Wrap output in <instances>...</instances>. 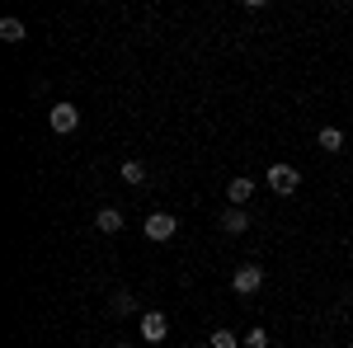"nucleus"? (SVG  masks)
Listing matches in <instances>:
<instances>
[{
    "mask_svg": "<svg viewBox=\"0 0 353 348\" xmlns=\"http://www.w3.org/2000/svg\"><path fill=\"white\" fill-rule=\"evenodd\" d=\"M118 348H128V344H118Z\"/></svg>",
    "mask_w": 353,
    "mask_h": 348,
    "instance_id": "2eb2a0df",
    "label": "nucleus"
},
{
    "mask_svg": "<svg viewBox=\"0 0 353 348\" xmlns=\"http://www.w3.org/2000/svg\"><path fill=\"white\" fill-rule=\"evenodd\" d=\"M165 334H170V320H165L161 311H146L141 316V339L146 344H165Z\"/></svg>",
    "mask_w": 353,
    "mask_h": 348,
    "instance_id": "39448f33",
    "label": "nucleus"
},
{
    "mask_svg": "<svg viewBox=\"0 0 353 348\" xmlns=\"http://www.w3.org/2000/svg\"><path fill=\"white\" fill-rule=\"evenodd\" d=\"M48 123H52V132H76L81 127V108L76 104H52V113H48Z\"/></svg>",
    "mask_w": 353,
    "mask_h": 348,
    "instance_id": "f03ea898",
    "label": "nucleus"
},
{
    "mask_svg": "<svg viewBox=\"0 0 353 348\" xmlns=\"http://www.w3.org/2000/svg\"><path fill=\"white\" fill-rule=\"evenodd\" d=\"M349 348H353V344H349Z\"/></svg>",
    "mask_w": 353,
    "mask_h": 348,
    "instance_id": "dca6fc26",
    "label": "nucleus"
},
{
    "mask_svg": "<svg viewBox=\"0 0 353 348\" xmlns=\"http://www.w3.org/2000/svg\"><path fill=\"white\" fill-rule=\"evenodd\" d=\"M226 198H231V207H245L254 198V179H231L226 184Z\"/></svg>",
    "mask_w": 353,
    "mask_h": 348,
    "instance_id": "423d86ee",
    "label": "nucleus"
},
{
    "mask_svg": "<svg viewBox=\"0 0 353 348\" xmlns=\"http://www.w3.org/2000/svg\"><path fill=\"white\" fill-rule=\"evenodd\" d=\"M212 348H241V339H236L231 329H217V334H212Z\"/></svg>",
    "mask_w": 353,
    "mask_h": 348,
    "instance_id": "4468645a",
    "label": "nucleus"
},
{
    "mask_svg": "<svg viewBox=\"0 0 353 348\" xmlns=\"http://www.w3.org/2000/svg\"><path fill=\"white\" fill-rule=\"evenodd\" d=\"M94 226H99L104 236H113V231H123V212H118V207H104V212L94 216Z\"/></svg>",
    "mask_w": 353,
    "mask_h": 348,
    "instance_id": "6e6552de",
    "label": "nucleus"
},
{
    "mask_svg": "<svg viewBox=\"0 0 353 348\" xmlns=\"http://www.w3.org/2000/svg\"><path fill=\"white\" fill-rule=\"evenodd\" d=\"M321 146H325V151H339V146H344V132H339V127H325V132H321Z\"/></svg>",
    "mask_w": 353,
    "mask_h": 348,
    "instance_id": "9b49d317",
    "label": "nucleus"
},
{
    "mask_svg": "<svg viewBox=\"0 0 353 348\" xmlns=\"http://www.w3.org/2000/svg\"><path fill=\"white\" fill-rule=\"evenodd\" d=\"M0 38L5 43H24V24L19 19H0Z\"/></svg>",
    "mask_w": 353,
    "mask_h": 348,
    "instance_id": "1a4fd4ad",
    "label": "nucleus"
},
{
    "mask_svg": "<svg viewBox=\"0 0 353 348\" xmlns=\"http://www.w3.org/2000/svg\"><path fill=\"white\" fill-rule=\"evenodd\" d=\"M141 231H146L151 240H170V236L179 231V221H174V216H170V212H151V216H146V221H141Z\"/></svg>",
    "mask_w": 353,
    "mask_h": 348,
    "instance_id": "7ed1b4c3",
    "label": "nucleus"
},
{
    "mask_svg": "<svg viewBox=\"0 0 353 348\" xmlns=\"http://www.w3.org/2000/svg\"><path fill=\"white\" fill-rule=\"evenodd\" d=\"M123 179H128V184H141V179H146V165H141V161H128V165H123Z\"/></svg>",
    "mask_w": 353,
    "mask_h": 348,
    "instance_id": "9d476101",
    "label": "nucleus"
},
{
    "mask_svg": "<svg viewBox=\"0 0 353 348\" xmlns=\"http://www.w3.org/2000/svg\"><path fill=\"white\" fill-rule=\"evenodd\" d=\"M113 311H118V316H132V311H137L132 292H118V296H113Z\"/></svg>",
    "mask_w": 353,
    "mask_h": 348,
    "instance_id": "f8f14e48",
    "label": "nucleus"
},
{
    "mask_svg": "<svg viewBox=\"0 0 353 348\" xmlns=\"http://www.w3.org/2000/svg\"><path fill=\"white\" fill-rule=\"evenodd\" d=\"M231 287H236L241 296L259 292V287H264V268H259V264H245V268H236V278H231Z\"/></svg>",
    "mask_w": 353,
    "mask_h": 348,
    "instance_id": "20e7f679",
    "label": "nucleus"
},
{
    "mask_svg": "<svg viewBox=\"0 0 353 348\" xmlns=\"http://www.w3.org/2000/svg\"><path fill=\"white\" fill-rule=\"evenodd\" d=\"M221 231H231V236L250 231V216H245V207H226V212H221Z\"/></svg>",
    "mask_w": 353,
    "mask_h": 348,
    "instance_id": "0eeeda50",
    "label": "nucleus"
},
{
    "mask_svg": "<svg viewBox=\"0 0 353 348\" xmlns=\"http://www.w3.org/2000/svg\"><path fill=\"white\" fill-rule=\"evenodd\" d=\"M269 188L273 193H297L301 188V174H297V165H269Z\"/></svg>",
    "mask_w": 353,
    "mask_h": 348,
    "instance_id": "f257e3e1",
    "label": "nucleus"
},
{
    "mask_svg": "<svg viewBox=\"0 0 353 348\" xmlns=\"http://www.w3.org/2000/svg\"><path fill=\"white\" fill-rule=\"evenodd\" d=\"M241 348H269V334H264V329H250L241 339Z\"/></svg>",
    "mask_w": 353,
    "mask_h": 348,
    "instance_id": "ddd939ff",
    "label": "nucleus"
}]
</instances>
